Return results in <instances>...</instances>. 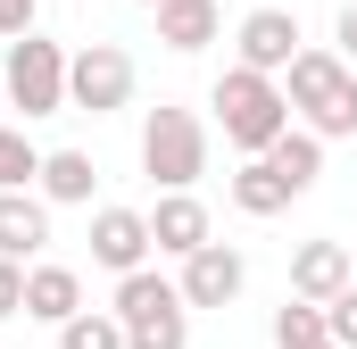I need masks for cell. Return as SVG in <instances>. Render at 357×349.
<instances>
[{"mask_svg": "<svg viewBox=\"0 0 357 349\" xmlns=\"http://www.w3.org/2000/svg\"><path fill=\"white\" fill-rule=\"evenodd\" d=\"M282 91H291V117L324 142H349L357 133V67L341 50H299L282 67Z\"/></svg>", "mask_w": 357, "mask_h": 349, "instance_id": "6da1fadb", "label": "cell"}, {"mask_svg": "<svg viewBox=\"0 0 357 349\" xmlns=\"http://www.w3.org/2000/svg\"><path fill=\"white\" fill-rule=\"evenodd\" d=\"M208 108H216V125H225V142H233L241 158H258L274 133L291 125V91H282V75H258V67H241V59L216 75Z\"/></svg>", "mask_w": 357, "mask_h": 349, "instance_id": "7a4b0ae2", "label": "cell"}, {"mask_svg": "<svg viewBox=\"0 0 357 349\" xmlns=\"http://www.w3.org/2000/svg\"><path fill=\"white\" fill-rule=\"evenodd\" d=\"M116 325H125V349H191V299L158 266H133L116 274Z\"/></svg>", "mask_w": 357, "mask_h": 349, "instance_id": "3957f363", "label": "cell"}, {"mask_svg": "<svg viewBox=\"0 0 357 349\" xmlns=\"http://www.w3.org/2000/svg\"><path fill=\"white\" fill-rule=\"evenodd\" d=\"M142 174L158 183V191H191L199 174H208V125L175 108V100H158L150 117H142Z\"/></svg>", "mask_w": 357, "mask_h": 349, "instance_id": "277c9868", "label": "cell"}, {"mask_svg": "<svg viewBox=\"0 0 357 349\" xmlns=\"http://www.w3.org/2000/svg\"><path fill=\"white\" fill-rule=\"evenodd\" d=\"M0 100L33 125V117H67V50L50 34H17L0 59Z\"/></svg>", "mask_w": 357, "mask_h": 349, "instance_id": "5b68a950", "label": "cell"}, {"mask_svg": "<svg viewBox=\"0 0 357 349\" xmlns=\"http://www.w3.org/2000/svg\"><path fill=\"white\" fill-rule=\"evenodd\" d=\"M125 100H133V59H125L116 42L67 50V108H75V117H116Z\"/></svg>", "mask_w": 357, "mask_h": 349, "instance_id": "8992f818", "label": "cell"}, {"mask_svg": "<svg viewBox=\"0 0 357 349\" xmlns=\"http://www.w3.org/2000/svg\"><path fill=\"white\" fill-rule=\"evenodd\" d=\"M299 50H307V42H299V17H291V8H250V17L233 25V59L258 67V75H282Z\"/></svg>", "mask_w": 357, "mask_h": 349, "instance_id": "52a82bcc", "label": "cell"}, {"mask_svg": "<svg viewBox=\"0 0 357 349\" xmlns=\"http://www.w3.org/2000/svg\"><path fill=\"white\" fill-rule=\"evenodd\" d=\"M175 283H183V299H191V308H233V299H241V283H250V258H241L233 242H199V250L183 258Z\"/></svg>", "mask_w": 357, "mask_h": 349, "instance_id": "ba28073f", "label": "cell"}, {"mask_svg": "<svg viewBox=\"0 0 357 349\" xmlns=\"http://www.w3.org/2000/svg\"><path fill=\"white\" fill-rule=\"evenodd\" d=\"M150 216L142 208H100L91 216V266H108V274H133V266H150Z\"/></svg>", "mask_w": 357, "mask_h": 349, "instance_id": "9c48e42d", "label": "cell"}, {"mask_svg": "<svg viewBox=\"0 0 357 349\" xmlns=\"http://www.w3.org/2000/svg\"><path fill=\"white\" fill-rule=\"evenodd\" d=\"M150 242H158V258H191L199 242H216V233H208V208H199L191 191H158V208H150Z\"/></svg>", "mask_w": 357, "mask_h": 349, "instance_id": "30bf717a", "label": "cell"}, {"mask_svg": "<svg viewBox=\"0 0 357 349\" xmlns=\"http://www.w3.org/2000/svg\"><path fill=\"white\" fill-rule=\"evenodd\" d=\"M75 308H84V274H75V266H59V258L25 266V316H33V325H67Z\"/></svg>", "mask_w": 357, "mask_h": 349, "instance_id": "8fae6325", "label": "cell"}, {"mask_svg": "<svg viewBox=\"0 0 357 349\" xmlns=\"http://www.w3.org/2000/svg\"><path fill=\"white\" fill-rule=\"evenodd\" d=\"M258 158H266V167L291 183V200H307V191H316V174H324V133H307V125H282V133H274Z\"/></svg>", "mask_w": 357, "mask_h": 349, "instance_id": "7c38bea8", "label": "cell"}, {"mask_svg": "<svg viewBox=\"0 0 357 349\" xmlns=\"http://www.w3.org/2000/svg\"><path fill=\"white\" fill-rule=\"evenodd\" d=\"M42 242H50V200L0 191V258H42Z\"/></svg>", "mask_w": 357, "mask_h": 349, "instance_id": "4fadbf2b", "label": "cell"}, {"mask_svg": "<svg viewBox=\"0 0 357 349\" xmlns=\"http://www.w3.org/2000/svg\"><path fill=\"white\" fill-rule=\"evenodd\" d=\"M33 191H42L50 208H91V191H100V167H91V150H42V174H33Z\"/></svg>", "mask_w": 357, "mask_h": 349, "instance_id": "5bb4252c", "label": "cell"}, {"mask_svg": "<svg viewBox=\"0 0 357 349\" xmlns=\"http://www.w3.org/2000/svg\"><path fill=\"white\" fill-rule=\"evenodd\" d=\"M341 283H357V266H349L341 242H299V250H291V291H299V299H333Z\"/></svg>", "mask_w": 357, "mask_h": 349, "instance_id": "9a60e30c", "label": "cell"}, {"mask_svg": "<svg viewBox=\"0 0 357 349\" xmlns=\"http://www.w3.org/2000/svg\"><path fill=\"white\" fill-rule=\"evenodd\" d=\"M150 17H158V42L167 50H208L216 25H225V0H158Z\"/></svg>", "mask_w": 357, "mask_h": 349, "instance_id": "2e32d148", "label": "cell"}, {"mask_svg": "<svg viewBox=\"0 0 357 349\" xmlns=\"http://www.w3.org/2000/svg\"><path fill=\"white\" fill-rule=\"evenodd\" d=\"M225 191H233V208H241V216H282V208H291V183H282L266 158H241Z\"/></svg>", "mask_w": 357, "mask_h": 349, "instance_id": "e0dca14e", "label": "cell"}, {"mask_svg": "<svg viewBox=\"0 0 357 349\" xmlns=\"http://www.w3.org/2000/svg\"><path fill=\"white\" fill-rule=\"evenodd\" d=\"M59 349H125V325H116V308H75V316L59 325Z\"/></svg>", "mask_w": 357, "mask_h": 349, "instance_id": "ac0fdd59", "label": "cell"}, {"mask_svg": "<svg viewBox=\"0 0 357 349\" xmlns=\"http://www.w3.org/2000/svg\"><path fill=\"white\" fill-rule=\"evenodd\" d=\"M42 174V150L25 142V125H0V191H33Z\"/></svg>", "mask_w": 357, "mask_h": 349, "instance_id": "d6986e66", "label": "cell"}, {"mask_svg": "<svg viewBox=\"0 0 357 349\" xmlns=\"http://www.w3.org/2000/svg\"><path fill=\"white\" fill-rule=\"evenodd\" d=\"M324 333H333L341 349H357V283H341V291L324 299Z\"/></svg>", "mask_w": 357, "mask_h": 349, "instance_id": "ffe728a7", "label": "cell"}, {"mask_svg": "<svg viewBox=\"0 0 357 349\" xmlns=\"http://www.w3.org/2000/svg\"><path fill=\"white\" fill-rule=\"evenodd\" d=\"M0 316H25V258H0Z\"/></svg>", "mask_w": 357, "mask_h": 349, "instance_id": "44dd1931", "label": "cell"}, {"mask_svg": "<svg viewBox=\"0 0 357 349\" xmlns=\"http://www.w3.org/2000/svg\"><path fill=\"white\" fill-rule=\"evenodd\" d=\"M33 17H42V0H0V34H8V42L33 34Z\"/></svg>", "mask_w": 357, "mask_h": 349, "instance_id": "7402d4cb", "label": "cell"}, {"mask_svg": "<svg viewBox=\"0 0 357 349\" xmlns=\"http://www.w3.org/2000/svg\"><path fill=\"white\" fill-rule=\"evenodd\" d=\"M333 42H341V59H349V67H357V0H349V8H341V25H333Z\"/></svg>", "mask_w": 357, "mask_h": 349, "instance_id": "603a6c76", "label": "cell"}, {"mask_svg": "<svg viewBox=\"0 0 357 349\" xmlns=\"http://www.w3.org/2000/svg\"><path fill=\"white\" fill-rule=\"evenodd\" d=\"M299 349H341V341H333V333H324V341H299Z\"/></svg>", "mask_w": 357, "mask_h": 349, "instance_id": "cb8c5ba5", "label": "cell"}, {"mask_svg": "<svg viewBox=\"0 0 357 349\" xmlns=\"http://www.w3.org/2000/svg\"><path fill=\"white\" fill-rule=\"evenodd\" d=\"M142 8H158V0H142Z\"/></svg>", "mask_w": 357, "mask_h": 349, "instance_id": "d4e9b609", "label": "cell"}]
</instances>
